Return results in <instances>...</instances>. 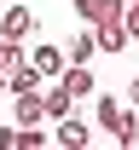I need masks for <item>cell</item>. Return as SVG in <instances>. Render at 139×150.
<instances>
[{"instance_id":"7c38bea8","label":"cell","mask_w":139,"mask_h":150,"mask_svg":"<svg viewBox=\"0 0 139 150\" xmlns=\"http://www.w3.org/2000/svg\"><path fill=\"white\" fill-rule=\"evenodd\" d=\"M122 23H128V35L139 40V0H128V12H122Z\"/></svg>"},{"instance_id":"277c9868","label":"cell","mask_w":139,"mask_h":150,"mask_svg":"<svg viewBox=\"0 0 139 150\" xmlns=\"http://www.w3.org/2000/svg\"><path fill=\"white\" fill-rule=\"evenodd\" d=\"M128 0H76V18L81 23H104V18H122Z\"/></svg>"},{"instance_id":"ba28073f","label":"cell","mask_w":139,"mask_h":150,"mask_svg":"<svg viewBox=\"0 0 139 150\" xmlns=\"http://www.w3.org/2000/svg\"><path fill=\"white\" fill-rule=\"evenodd\" d=\"M29 64H35L41 75H64V52H58V46H46V40H41L35 52H29Z\"/></svg>"},{"instance_id":"4fadbf2b","label":"cell","mask_w":139,"mask_h":150,"mask_svg":"<svg viewBox=\"0 0 139 150\" xmlns=\"http://www.w3.org/2000/svg\"><path fill=\"white\" fill-rule=\"evenodd\" d=\"M0 150H18V121H12V127H0Z\"/></svg>"},{"instance_id":"5b68a950","label":"cell","mask_w":139,"mask_h":150,"mask_svg":"<svg viewBox=\"0 0 139 150\" xmlns=\"http://www.w3.org/2000/svg\"><path fill=\"white\" fill-rule=\"evenodd\" d=\"M58 81L70 87V98H93V69H87V64H64Z\"/></svg>"},{"instance_id":"9a60e30c","label":"cell","mask_w":139,"mask_h":150,"mask_svg":"<svg viewBox=\"0 0 139 150\" xmlns=\"http://www.w3.org/2000/svg\"><path fill=\"white\" fill-rule=\"evenodd\" d=\"M0 93H6V75H0Z\"/></svg>"},{"instance_id":"7a4b0ae2","label":"cell","mask_w":139,"mask_h":150,"mask_svg":"<svg viewBox=\"0 0 139 150\" xmlns=\"http://www.w3.org/2000/svg\"><path fill=\"white\" fill-rule=\"evenodd\" d=\"M0 35H6V40H29V35H35V12H29V6H6Z\"/></svg>"},{"instance_id":"3957f363","label":"cell","mask_w":139,"mask_h":150,"mask_svg":"<svg viewBox=\"0 0 139 150\" xmlns=\"http://www.w3.org/2000/svg\"><path fill=\"white\" fill-rule=\"evenodd\" d=\"M52 139H58L64 150H81L87 139H93V127H87V121H76V110H70V115H58V127H52Z\"/></svg>"},{"instance_id":"8992f818","label":"cell","mask_w":139,"mask_h":150,"mask_svg":"<svg viewBox=\"0 0 139 150\" xmlns=\"http://www.w3.org/2000/svg\"><path fill=\"white\" fill-rule=\"evenodd\" d=\"M110 139H116V144H139V110H116V121H110Z\"/></svg>"},{"instance_id":"5bb4252c","label":"cell","mask_w":139,"mask_h":150,"mask_svg":"<svg viewBox=\"0 0 139 150\" xmlns=\"http://www.w3.org/2000/svg\"><path fill=\"white\" fill-rule=\"evenodd\" d=\"M128 98H133V104H139V75H133V87H128Z\"/></svg>"},{"instance_id":"6da1fadb","label":"cell","mask_w":139,"mask_h":150,"mask_svg":"<svg viewBox=\"0 0 139 150\" xmlns=\"http://www.w3.org/2000/svg\"><path fill=\"white\" fill-rule=\"evenodd\" d=\"M93 40H99V52H110V58H122V46H128V23L122 18H104V23H93Z\"/></svg>"},{"instance_id":"52a82bcc","label":"cell","mask_w":139,"mask_h":150,"mask_svg":"<svg viewBox=\"0 0 139 150\" xmlns=\"http://www.w3.org/2000/svg\"><path fill=\"white\" fill-rule=\"evenodd\" d=\"M41 81H46V75H41V69H35V64H18V69L6 75V93H35Z\"/></svg>"},{"instance_id":"8fae6325","label":"cell","mask_w":139,"mask_h":150,"mask_svg":"<svg viewBox=\"0 0 139 150\" xmlns=\"http://www.w3.org/2000/svg\"><path fill=\"white\" fill-rule=\"evenodd\" d=\"M93 52H99V40H93V29H81V35L70 40V64H87Z\"/></svg>"},{"instance_id":"9c48e42d","label":"cell","mask_w":139,"mask_h":150,"mask_svg":"<svg viewBox=\"0 0 139 150\" xmlns=\"http://www.w3.org/2000/svg\"><path fill=\"white\" fill-rule=\"evenodd\" d=\"M70 110H76V98H70V87L58 81V87L46 93V121H58V115H70Z\"/></svg>"},{"instance_id":"30bf717a","label":"cell","mask_w":139,"mask_h":150,"mask_svg":"<svg viewBox=\"0 0 139 150\" xmlns=\"http://www.w3.org/2000/svg\"><path fill=\"white\" fill-rule=\"evenodd\" d=\"M18 64H23V40H6V35H0V75H12Z\"/></svg>"}]
</instances>
